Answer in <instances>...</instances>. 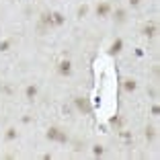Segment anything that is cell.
Returning a JSON list of instances; mask_svg holds the SVG:
<instances>
[{
  "label": "cell",
  "instance_id": "obj_6",
  "mask_svg": "<svg viewBox=\"0 0 160 160\" xmlns=\"http://www.w3.org/2000/svg\"><path fill=\"white\" fill-rule=\"evenodd\" d=\"M156 31H158L156 25H146V27H144V35H146V37H154Z\"/></svg>",
  "mask_w": 160,
  "mask_h": 160
},
{
  "label": "cell",
  "instance_id": "obj_14",
  "mask_svg": "<svg viewBox=\"0 0 160 160\" xmlns=\"http://www.w3.org/2000/svg\"><path fill=\"white\" fill-rule=\"evenodd\" d=\"M8 47H10V41H2L0 43V52H6Z\"/></svg>",
  "mask_w": 160,
  "mask_h": 160
},
{
  "label": "cell",
  "instance_id": "obj_9",
  "mask_svg": "<svg viewBox=\"0 0 160 160\" xmlns=\"http://www.w3.org/2000/svg\"><path fill=\"white\" fill-rule=\"evenodd\" d=\"M6 140L8 142H12V140H17V129H14V127H8V129H6Z\"/></svg>",
  "mask_w": 160,
  "mask_h": 160
},
{
  "label": "cell",
  "instance_id": "obj_2",
  "mask_svg": "<svg viewBox=\"0 0 160 160\" xmlns=\"http://www.w3.org/2000/svg\"><path fill=\"white\" fill-rule=\"evenodd\" d=\"M58 72L60 74H64V76H68L72 72V64L68 60H64V62H60V66H58Z\"/></svg>",
  "mask_w": 160,
  "mask_h": 160
},
{
  "label": "cell",
  "instance_id": "obj_11",
  "mask_svg": "<svg viewBox=\"0 0 160 160\" xmlns=\"http://www.w3.org/2000/svg\"><path fill=\"white\" fill-rule=\"evenodd\" d=\"M52 17H53V25H64V17L60 12H53Z\"/></svg>",
  "mask_w": 160,
  "mask_h": 160
},
{
  "label": "cell",
  "instance_id": "obj_7",
  "mask_svg": "<svg viewBox=\"0 0 160 160\" xmlns=\"http://www.w3.org/2000/svg\"><path fill=\"white\" fill-rule=\"evenodd\" d=\"M121 47H123V39H115L113 45H111V53H119V52H121Z\"/></svg>",
  "mask_w": 160,
  "mask_h": 160
},
{
  "label": "cell",
  "instance_id": "obj_3",
  "mask_svg": "<svg viewBox=\"0 0 160 160\" xmlns=\"http://www.w3.org/2000/svg\"><path fill=\"white\" fill-rule=\"evenodd\" d=\"M74 105L80 109V111H84V113H90V105L86 99H74Z\"/></svg>",
  "mask_w": 160,
  "mask_h": 160
},
{
  "label": "cell",
  "instance_id": "obj_12",
  "mask_svg": "<svg viewBox=\"0 0 160 160\" xmlns=\"http://www.w3.org/2000/svg\"><path fill=\"white\" fill-rule=\"evenodd\" d=\"M92 152H94V156H101V154L105 152V148H103V146H94V150H92Z\"/></svg>",
  "mask_w": 160,
  "mask_h": 160
},
{
  "label": "cell",
  "instance_id": "obj_5",
  "mask_svg": "<svg viewBox=\"0 0 160 160\" xmlns=\"http://www.w3.org/2000/svg\"><path fill=\"white\" fill-rule=\"evenodd\" d=\"M25 97H27L29 101H33L35 97H37V86H27V88H25Z\"/></svg>",
  "mask_w": 160,
  "mask_h": 160
},
{
  "label": "cell",
  "instance_id": "obj_4",
  "mask_svg": "<svg viewBox=\"0 0 160 160\" xmlns=\"http://www.w3.org/2000/svg\"><path fill=\"white\" fill-rule=\"evenodd\" d=\"M109 12H111V6H109V2H103V4L97 6V17H107Z\"/></svg>",
  "mask_w": 160,
  "mask_h": 160
},
{
  "label": "cell",
  "instance_id": "obj_10",
  "mask_svg": "<svg viewBox=\"0 0 160 160\" xmlns=\"http://www.w3.org/2000/svg\"><path fill=\"white\" fill-rule=\"evenodd\" d=\"M115 19H117L119 23H123V21H125V10H123V8L115 10Z\"/></svg>",
  "mask_w": 160,
  "mask_h": 160
},
{
  "label": "cell",
  "instance_id": "obj_1",
  "mask_svg": "<svg viewBox=\"0 0 160 160\" xmlns=\"http://www.w3.org/2000/svg\"><path fill=\"white\" fill-rule=\"evenodd\" d=\"M47 140L66 144V142H68V136H66V132H62V129H58V127H49V129H47Z\"/></svg>",
  "mask_w": 160,
  "mask_h": 160
},
{
  "label": "cell",
  "instance_id": "obj_8",
  "mask_svg": "<svg viewBox=\"0 0 160 160\" xmlns=\"http://www.w3.org/2000/svg\"><path fill=\"white\" fill-rule=\"evenodd\" d=\"M123 88H125L127 92H132V90H136V88H138V82H136V80H132V78H129V80H125V84H123Z\"/></svg>",
  "mask_w": 160,
  "mask_h": 160
},
{
  "label": "cell",
  "instance_id": "obj_15",
  "mask_svg": "<svg viewBox=\"0 0 160 160\" xmlns=\"http://www.w3.org/2000/svg\"><path fill=\"white\" fill-rule=\"evenodd\" d=\"M152 138H154V129L148 127V129H146V140H152Z\"/></svg>",
  "mask_w": 160,
  "mask_h": 160
},
{
  "label": "cell",
  "instance_id": "obj_13",
  "mask_svg": "<svg viewBox=\"0 0 160 160\" xmlns=\"http://www.w3.org/2000/svg\"><path fill=\"white\" fill-rule=\"evenodd\" d=\"M86 12H88V6H80L78 8V17H84Z\"/></svg>",
  "mask_w": 160,
  "mask_h": 160
},
{
  "label": "cell",
  "instance_id": "obj_16",
  "mask_svg": "<svg viewBox=\"0 0 160 160\" xmlns=\"http://www.w3.org/2000/svg\"><path fill=\"white\" fill-rule=\"evenodd\" d=\"M111 123H113V125H119V123H121V119H119V117H111Z\"/></svg>",
  "mask_w": 160,
  "mask_h": 160
},
{
  "label": "cell",
  "instance_id": "obj_17",
  "mask_svg": "<svg viewBox=\"0 0 160 160\" xmlns=\"http://www.w3.org/2000/svg\"><path fill=\"white\" fill-rule=\"evenodd\" d=\"M140 2H142V0H129V4H132V6H138Z\"/></svg>",
  "mask_w": 160,
  "mask_h": 160
}]
</instances>
